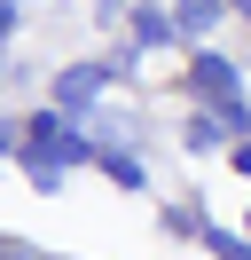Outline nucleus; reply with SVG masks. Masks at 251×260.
<instances>
[{"mask_svg": "<svg viewBox=\"0 0 251 260\" xmlns=\"http://www.w3.org/2000/svg\"><path fill=\"white\" fill-rule=\"evenodd\" d=\"M110 79H118V63H71V71H55V103L63 111H87Z\"/></svg>", "mask_w": 251, "mask_h": 260, "instance_id": "nucleus-1", "label": "nucleus"}, {"mask_svg": "<svg viewBox=\"0 0 251 260\" xmlns=\"http://www.w3.org/2000/svg\"><path fill=\"white\" fill-rule=\"evenodd\" d=\"M165 40H173V16L165 8H141L134 16V48H165Z\"/></svg>", "mask_w": 251, "mask_h": 260, "instance_id": "nucleus-2", "label": "nucleus"}, {"mask_svg": "<svg viewBox=\"0 0 251 260\" xmlns=\"http://www.w3.org/2000/svg\"><path fill=\"white\" fill-rule=\"evenodd\" d=\"M228 0H181V32H212Z\"/></svg>", "mask_w": 251, "mask_h": 260, "instance_id": "nucleus-3", "label": "nucleus"}, {"mask_svg": "<svg viewBox=\"0 0 251 260\" xmlns=\"http://www.w3.org/2000/svg\"><path fill=\"white\" fill-rule=\"evenodd\" d=\"M102 174L118 181V189H141V158H126V150H102Z\"/></svg>", "mask_w": 251, "mask_h": 260, "instance_id": "nucleus-4", "label": "nucleus"}, {"mask_svg": "<svg viewBox=\"0 0 251 260\" xmlns=\"http://www.w3.org/2000/svg\"><path fill=\"white\" fill-rule=\"evenodd\" d=\"M188 142H196V150H220V142H228V118H196V126H188Z\"/></svg>", "mask_w": 251, "mask_h": 260, "instance_id": "nucleus-5", "label": "nucleus"}, {"mask_svg": "<svg viewBox=\"0 0 251 260\" xmlns=\"http://www.w3.org/2000/svg\"><path fill=\"white\" fill-rule=\"evenodd\" d=\"M165 229H173V237H204V221H196V205H173V213H165Z\"/></svg>", "mask_w": 251, "mask_h": 260, "instance_id": "nucleus-6", "label": "nucleus"}, {"mask_svg": "<svg viewBox=\"0 0 251 260\" xmlns=\"http://www.w3.org/2000/svg\"><path fill=\"white\" fill-rule=\"evenodd\" d=\"M212 252H220V260H251V244H243V237H220V229H212Z\"/></svg>", "mask_w": 251, "mask_h": 260, "instance_id": "nucleus-7", "label": "nucleus"}, {"mask_svg": "<svg viewBox=\"0 0 251 260\" xmlns=\"http://www.w3.org/2000/svg\"><path fill=\"white\" fill-rule=\"evenodd\" d=\"M228 158H235V174H251V142H235V150H228Z\"/></svg>", "mask_w": 251, "mask_h": 260, "instance_id": "nucleus-8", "label": "nucleus"}, {"mask_svg": "<svg viewBox=\"0 0 251 260\" xmlns=\"http://www.w3.org/2000/svg\"><path fill=\"white\" fill-rule=\"evenodd\" d=\"M8 142H16V134H0V158H8Z\"/></svg>", "mask_w": 251, "mask_h": 260, "instance_id": "nucleus-9", "label": "nucleus"}, {"mask_svg": "<svg viewBox=\"0 0 251 260\" xmlns=\"http://www.w3.org/2000/svg\"><path fill=\"white\" fill-rule=\"evenodd\" d=\"M8 260H39V252H8Z\"/></svg>", "mask_w": 251, "mask_h": 260, "instance_id": "nucleus-10", "label": "nucleus"}, {"mask_svg": "<svg viewBox=\"0 0 251 260\" xmlns=\"http://www.w3.org/2000/svg\"><path fill=\"white\" fill-rule=\"evenodd\" d=\"M243 8H251V0H243Z\"/></svg>", "mask_w": 251, "mask_h": 260, "instance_id": "nucleus-11", "label": "nucleus"}, {"mask_svg": "<svg viewBox=\"0 0 251 260\" xmlns=\"http://www.w3.org/2000/svg\"><path fill=\"white\" fill-rule=\"evenodd\" d=\"M0 260H8V252H0Z\"/></svg>", "mask_w": 251, "mask_h": 260, "instance_id": "nucleus-12", "label": "nucleus"}]
</instances>
